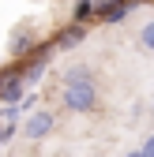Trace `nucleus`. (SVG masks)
<instances>
[{"label":"nucleus","mask_w":154,"mask_h":157,"mask_svg":"<svg viewBox=\"0 0 154 157\" xmlns=\"http://www.w3.org/2000/svg\"><path fill=\"white\" fill-rule=\"evenodd\" d=\"M71 19L75 23H94V0H79L71 8Z\"/></svg>","instance_id":"nucleus-8"},{"label":"nucleus","mask_w":154,"mask_h":157,"mask_svg":"<svg viewBox=\"0 0 154 157\" xmlns=\"http://www.w3.org/2000/svg\"><path fill=\"white\" fill-rule=\"evenodd\" d=\"M23 90H26V78H23L19 67L0 71V101H4V105H19V101H23Z\"/></svg>","instance_id":"nucleus-2"},{"label":"nucleus","mask_w":154,"mask_h":157,"mask_svg":"<svg viewBox=\"0 0 154 157\" xmlns=\"http://www.w3.org/2000/svg\"><path fill=\"white\" fill-rule=\"evenodd\" d=\"M128 8H132V0H98L94 4V19L98 23H120L128 15Z\"/></svg>","instance_id":"nucleus-3"},{"label":"nucleus","mask_w":154,"mask_h":157,"mask_svg":"<svg viewBox=\"0 0 154 157\" xmlns=\"http://www.w3.org/2000/svg\"><path fill=\"white\" fill-rule=\"evenodd\" d=\"M49 131H53V116H49L45 109H38L30 120H26V139H34V142H38V139H45Z\"/></svg>","instance_id":"nucleus-6"},{"label":"nucleus","mask_w":154,"mask_h":157,"mask_svg":"<svg viewBox=\"0 0 154 157\" xmlns=\"http://www.w3.org/2000/svg\"><path fill=\"white\" fill-rule=\"evenodd\" d=\"M143 153H147V157H154V135H150V139L143 142Z\"/></svg>","instance_id":"nucleus-10"},{"label":"nucleus","mask_w":154,"mask_h":157,"mask_svg":"<svg viewBox=\"0 0 154 157\" xmlns=\"http://www.w3.org/2000/svg\"><path fill=\"white\" fill-rule=\"evenodd\" d=\"M143 45L154 52V23H147V26H143Z\"/></svg>","instance_id":"nucleus-9"},{"label":"nucleus","mask_w":154,"mask_h":157,"mask_svg":"<svg viewBox=\"0 0 154 157\" xmlns=\"http://www.w3.org/2000/svg\"><path fill=\"white\" fill-rule=\"evenodd\" d=\"M64 105L71 112H94L98 109V82L87 67H71L64 75Z\"/></svg>","instance_id":"nucleus-1"},{"label":"nucleus","mask_w":154,"mask_h":157,"mask_svg":"<svg viewBox=\"0 0 154 157\" xmlns=\"http://www.w3.org/2000/svg\"><path fill=\"white\" fill-rule=\"evenodd\" d=\"M132 4H143V0H132Z\"/></svg>","instance_id":"nucleus-11"},{"label":"nucleus","mask_w":154,"mask_h":157,"mask_svg":"<svg viewBox=\"0 0 154 157\" xmlns=\"http://www.w3.org/2000/svg\"><path fill=\"white\" fill-rule=\"evenodd\" d=\"M15 124H19V109L15 105H4V109H0V146L15 135Z\"/></svg>","instance_id":"nucleus-7"},{"label":"nucleus","mask_w":154,"mask_h":157,"mask_svg":"<svg viewBox=\"0 0 154 157\" xmlns=\"http://www.w3.org/2000/svg\"><path fill=\"white\" fill-rule=\"evenodd\" d=\"M34 45H38V34H34L30 26H19V30L11 34V45H8V52L15 56V60H23V56H26Z\"/></svg>","instance_id":"nucleus-5"},{"label":"nucleus","mask_w":154,"mask_h":157,"mask_svg":"<svg viewBox=\"0 0 154 157\" xmlns=\"http://www.w3.org/2000/svg\"><path fill=\"white\" fill-rule=\"evenodd\" d=\"M83 37H87V23H75V19H71V23L53 37V45L56 49H75V45H83Z\"/></svg>","instance_id":"nucleus-4"}]
</instances>
